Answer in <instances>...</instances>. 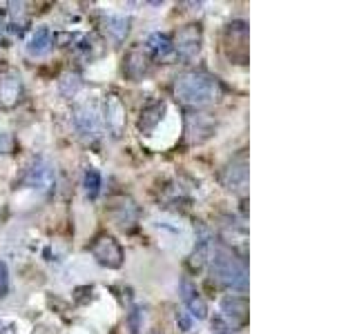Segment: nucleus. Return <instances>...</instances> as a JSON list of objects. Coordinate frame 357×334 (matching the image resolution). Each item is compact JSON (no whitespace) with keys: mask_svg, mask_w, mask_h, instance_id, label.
<instances>
[{"mask_svg":"<svg viewBox=\"0 0 357 334\" xmlns=\"http://www.w3.org/2000/svg\"><path fill=\"white\" fill-rule=\"evenodd\" d=\"M172 92L181 105L201 109L217 103L223 96V85L217 76H212L208 72H185L181 76H176Z\"/></svg>","mask_w":357,"mask_h":334,"instance_id":"obj_1","label":"nucleus"},{"mask_svg":"<svg viewBox=\"0 0 357 334\" xmlns=\"http://www.w3.org/2000/svg\"><path fill=\"white\" fill-rule=\"evenodd\" d=\"M210 267H212V276H215V281L221 287L237 289V292H245L248 289V270H245V263L228 248L219 245V248L212 250Z\"/></svg>","mask_w":357,"mask_h":334,"instance_id":"obj_2","label":"nucleus"},{"mask_svg":"<svg viewBox=\"0 0 357 334\" xmlns=\"http://www.w3.org/2000/svg\"><path fill=\"white\" fill-rule=\"evenodd\" d=\"M74 127L85 143H96L103 132V118L94 98H83L74 103Z\"/></svg>","mask_w":357,"mask_h":334,"instance_id":"obj_3","label":"nucleus"},{"mask_svg":"<svg viewBox=\"0 0 357 334\" xmlns=\"http://www.w3.org/2000/svg\"><path fill=\"white\" fill-rule=\"evenodd\" d=\"M201 42H204V31H201V25H183L174 33L172 51H176V56L183 63H192L201 54Z\"/></svg>","mask_w":357,"mask_h":334,"instance_id":"obj_4","label":"nucleus"},{"mask_svg":"<svg viewBox=\"0 0 357 334\" xmlns=\"http://www.w3.org/2000/svg\"><path fill=\"white\" fill-rule=\"evenodd\" d=\"M56 183V174L50 161L45 159H33L27 167L25 174L20 176V185H25L29 189H38V192H52V187Z\"/></svg>","mask_w":357,"mask_h":334,"instance_id":"obj_5","label":"nucleus"},{"mask_svg":"<svg viewBox=\"0 0 357 334\" xmlns=\"http://www.w3.org/2000/svg\"><path fill=\"white\" fill-rule=\"evenodd\" d=\"M250 319V303L245 296H226L221 301V321L226 323V328L237 332L248 326Z\"/></svg>","mask_w":357,"mask_h":334,"instance_id":"obj_6","label":"nucleus"},{"mask_svg":"<svg viewBox=\"0 0 357 334\" xmlns=\"http://www.w3.org/2000/svg\"><path fill=\"white\" fill-rule=\"evenodd\" d=\"M92 256L103 267H109V270H119V267L123 265V261H126V254H123L121 243L114 237H109V234H100V237L94 239Z\"/></svg>","mask_w":357,"mask_h":334,"instance_id":"obj_7","label":"nucleus"},{"mask_svg":"<svg viewBox=\"0 0 357 334\" xmlns=\"http://www.w3.org/2000/svg\"><path fill=\"white\" fill-rule=\"evenodd\" d=\"M221 185L234 194H243L245 187H248V163H245V156L239 154L221 170Z\"/></svg>","mask_w":357,"mask_h":334,"instance_id":"obj_8","label":"nucleus"},{"mask_svg":"<svg viewBox=\"0 0 357 334\" xmlns=\"http://www.w3.org/2000/svg\"><path fill=\"white\" fill-rule=\"evenodd\" d=\"M103 122L107 132L112 134L114 138L123 136V132H126V105H123V100L116 96V94H109L105 98V107H103Z\"/></svg>","mask_w":357,"mask_h":334,"instance_id":"obj_9","label":"nucleus"},{"mask_svg":"<svg viewBox=\"0 0 357 334\" xmlns=\"http://www.w3.org/2000/svg\"><path fill=\"white\" fill-rule=\"evenodd\" d=\"M25 94L22 78L16 72H7L0 76V109H14Z\"/></svg>","mask_w":357,"mask_h":334,"instance_id":"obj_10","label":"nucleus"},{"mask_svg":"<svg viewBox=\"0 0 357 334\" xmlns=\"http://www.w3.org/2000/svg\"><path fill=\"white\" fill-rule=\"evenodd\" d=\"M212 134H215V120L208 114H199V111L185 114V138L190 143H204Z\"/></svg>","mask_w":357,"mask_h":334,"instance_id":"obj_11","label":"nucleus"},{"mask_svg":"<svg viewBox=\"0 0 357 334\" xmlns=\"http://www.w3.org/2000/svg\"><path fill=\"white\" fill-rule=\"evenodd\" d=\"M181 299H183V303H185V312H190V317L192 319H206L208 317V305H206V301L204 296L199 294V289L197 285L190 281V278H183L181 281Z\"/></svg>","mask_w":357,"mask_h":334,"instance_id":"obj_12","label":"nucleus"},{"mask_svg":"<svg viewBox=\"0 0 357 334\" xmlns=\"http://www.w3.org/2000/svg\"><path fill=\"white\" fill-rule=\"evenodd\" d=\"M152 70V63H150V56L145 54L143 49H132L126 56V65H123V74H126L130 81H141L150 74Z\"/></svg>","mask_w":357,"mask_h":334,"instance_id":"obj_13","label":"nucleus"},{"mask_svg":"<svg viewBox=\"0 0 357 334\" xmlns=\"http://www.w3.org/2000/svg\"><path fill=\"white\" fill-rule=\"evenodd\" d=\"M163 114H165V103H163V100H152V103L145 105L143 111H141V118H139L141 134L150 136V134L156 129V125L161 122Z\"/></svg>","mask_w":357,"mask_h":334,"instance_id":"obj_14","label":"nucleus"},{"mask_svg":"<svg viewBox=\"0 0 357 334\" xmlns=\"http://www.w3.org/2000/svg\"><path fill=\"white\" fill-rule=\"evenodd\" d=\"M54 47V33L50 27H38L36 31L31 33V38L27 42V54L31 58H43L47 56Z\"/></svg>","mask_w":357,"mask_h":334,"instance_id":"obj_15","label":"nucleus"},{"mask_svg":"<svg viewBox=\"0 0 357 334\" xmlns=\"http://www.w3.org/2000/svg\"><path fill=\"white\" fill-rule=\"evenodd\" d=\"M114 221H116V225H121L123 230L134 225V221L139 218V207L134 205V200L132 198H119V205H114Z\"/></svg>","mask_w":357,"mask_h":334,"instance_id":"obj_16","label":"nucleus"},{"mask_svg":"<svg viewBox=\"0 0 357 334\" xmlns=\"http://www.w3.org/2000/svg\"><path fill=\"white\" fill-rule=\"evenodd\" d=\"M130 25L132 20L126 18V16H105L103 18V27H105V33L114 40V42H123L128 38L130 33Z\"/></svg>","mask_w":357,"mask_h":334,"instance_id":"obj_17","label":"nucleus"},{"mask_svg":"<svg viewBox=\"0 0 357 334\" xmlns=\"http://www.w3.org/2000/svg\"><path fill=\"white\" fill-rule=\"evenodd\" d=\"M148 49L152 51L154 58H167L172 54V38L165 36V33H150L148 38Z\"/></svg>","mask_w":357,"mask_h":334,"instance_id":"obj_18","label":"nucleus"},{"mask_svg":"<svg viewBox=\"0 0 357 334\" xmlns=\"http://www.w3.org/2000/svg\"><path fill=\"white\" fill-rule=\"evenodd\" d=\"M81 87H83V78L78 72H67L61 76V81H59V89L65 98H74L78 92H81Z\"/></svg>","mask_w":357,"mask_h":334,"instance_id":"obj_19","label":"nucleus"},{"mask_svg":"<svg viewBox=\"0 0 357 334\" xmlns=\"http://www.w3.org/2000/svg\"><path fill=\"white\" fill-rule=\"evenodd\" d=\"M25 22H27L25 5H22V3H9V20H7V27L14 31V33H22V29H25Z\"/></svg>","mask_w":357,"mask_h":334,"instance_id":"obj_20","label":"nucleus"},{"mask_svg":"<svg viewBox=\"0 0 357 334\" xmlns=\"http://www.w3.org/2000/svg\"><path fill=\"white\" fill-rule=\"evenodd\" d=\"M83 187H85L87 198H92V200L100 194V172L96 170V167H87V170H85Z\"/></svg>","mask_w":357,"mask_h":334,"instance_id":"obj_21","label":"nucleus"},{"mask_svg":"<svg viewBox=\"0 0 357 334\" xmlns=\"http://www.w3.org/2000/svg\"><path fill=\"white\" fill-rule=\"evenodd\" d=\"M9 294V267L5 261H0V299Z\"/></svg>","mask_w":357,"mask_h":334,"instance_id":"obj_22","label":"nucleus"},{"mask_svg":"<svg viewBox=\"0 0 357 334\" xmlns=\"http://www.w3.org/2000/svg\"><path fill=\"white\" fill-rule=\"evenodd\" d=\"M176 323L183 332H188L190 328H192V317H188V312L181 310V312H176Z\"/></svg>","mask_w":357,"mask_h":334,"instance_id":"obj_23","label":"nucleus"},{"mask_svg":"<svg viewBox=\"0 0 357 334\" xmlns=\"http://www.w3.org/2000/svg\"><path fill=\"white\" fill-rule=\"evenodd\" d=\"M141 319H143V312L139 308L132 310V315H130V330L132 332H139L141 330Z\"/></svg>","mask_w":357,"mask_h":334,"instance_id":"obj_24","label":"nucleus"},{"mask_svg":"<svg viewBox=\"0 0 357 334\" xmlns=\"http://www.w3.org/2000/svg\"><path fill=\"white\" fill-rule=\"evenodd\" d=\"M152 334H159V332H152Z\"/></svg>","mask_w":357,"mask_h":334,"instance_id":"obj_25","label":"nucleus"}]
</instances>
